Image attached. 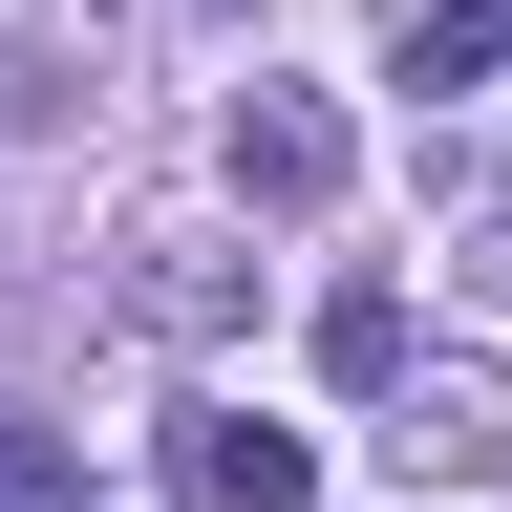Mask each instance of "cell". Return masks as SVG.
<instances>
[{
  "instance_id": "6da1fadb",
  "label": "cell",
  "mask_w": 512,
  "mask_h": 512,
  "mask_svg": "<svg viewBox=\"0 0 512 512\" xmlns=\"http://www.w3.org/2000/svg\"><path fill=\"white\" fill-rule=\"evenodd\" d=\"M342 171H363V128L320 86H235V192H256V214H320Z\"/></svg>"
},
{
  "instance_id": "7a4b0ae2",
  "label": "cell",
  "mask_w": 512,
  "mask_h": 512,
  "mask_svg": "<svg viewBox=\"0 0 512 512\" xmlns=\"http://www.w3.org/2000/svg\"><path fill=\"white\" fill-rule=\"evenodd\" d=\"M171 470H192V512H299V491H320V448H299V427H256V406H192Z\"/></svg>"
},
{
  "instance_id": "3957f363",
  "label": "cell",
  "mask_w": 512,
  "mask_h": 512,
  "mask_svg": "<svg viewBox=\"0 0 512 512\" xmlns=\"http://www.w3.org/2000/svg\"><path fill=\"white\" fill-rule=\"evenodd\" d=\"M406 470H448V491H491V470H512V384H470V363H448L427 406H406Z\"/></svg>"
},
{
  "instance_id": "277c9868",
  "label": "cell",
  "mask_w": 512,
  "mask_h": 512,
  "mask_svg": "<svg viewBox=\"0 0 512 512\" xmlns=\"http://www.w3.org/2000/svg\"><path fill=\"white\" fill-rule=\"evenodd\" d=\"M128 320H150V342H235V320H256V256H150Z\"/></svg>"
},
{
  "instance_id": "5b68a950",
  "label": "cell",
  "mask_w": 512,
  "mask_h": 512,
  "mask_svg": "<svg viewBox=\"0 0 512 512\" xmlns=\"http://www.w3.org/2000/svg\"><path fill=\"white\" fill-rule=\"evenodd\" d=\"M320 363H342V384H406V299L342 278V299H320Z\"/></svg>"
},
{
  "instance_id": "8992f818",
  "label": "cell",
  "mask_w": 512,
  "mask_h": 512,
  "mask_svg": "<svg viewBox=\"0 0 512 512\" xmlns=\"http://www.w3.org/2000/svg\"><path fill=\"white\" fill-rule=\"evenodd\" d=\"M406 86H491V0H406Z\"/></svg>"
},
{
  "instance_id": "52a82bcc",
  "label": "cell",
  "mask_w": 512,
  "mask_h": 512,
  "mask_svg": "<svg viewBox=\"0 0 512 512\" xmlns=\"http://www.w3.org/2000/svg\"><path fill=\"white\" fill-rule=\"evenodd\" d=\"M448 278H470V299H491V320H512V171H491V192H470V235H448Z\"/></svg>"
},
{
  "instance_id": "ba28073f",
  "label": "cell",
  "mask_w": 512,
  "mask_h": 512,
  "mask_svg": "<svg viewBox=\"0 0 512 512\" xmlns=\"http://www.w3.org/2000/svg\"><path fill=\"white\" fill-rule=\"evenodd\" d=\"M22 22H43V0H0V43H22Z\"/></svg>"
}]
</instances>
